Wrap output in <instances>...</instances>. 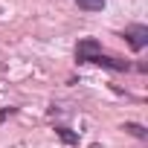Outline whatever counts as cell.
<instances>
[{
  "label": "cell",
  "instance_id": "7",
  "mask_svg": "<svg viewBox=\"0 0 148 148\" xmlns=\"http://www.w3.org/2000/svg\"><path fill=\"white\" fill-rule=\"evenodd\" d=\"M18 113V108H0V122H6L9 116H15Z\"/></svg>",
  "mask_w": 148,
  "mask_h": 148
},
{
  "label": "cell",
  "instance_id": "4",
  "mask_svg": "<svg viewBox=\"0 0 148 148\" xmlns=\"http://www.w3.org/2000/svg\"><path fill=\"white\" fill-rule=\"evenodd\" d=\"M55 134L61 136V142H67V145H79L82 142V136L76 134V131H70V128H64V125H58L55 128Z\"/></svg>",
  "mask_w": 148,
  "mask_h": 148
},
{
  "label": "cell",
  "instance_id": "5",
  "mask_svg": "<svg viewBox=\"0 0 148 148\" xmlns=\"http://www.w3.org/2000/svg\"><path fill=\"white\" fill-rule=\"evenodd\" d=\"M122 131L131 134V136H136V139H148V131H145V125H139V122H125Z\"/></svg>",
  "mask_w": 148,
  "mask_h": 148
},
{
  "label": "cell",
  "instance_id": "6",
  "mask_svg": "<svg viewBox=\"0 0 148 148\" xmlns=\"http://www.w3.org/2000/svg\"><path fill=\"white\" fill-rule=\"evenodd\" d=\"M76 6L82 12H102L105 9V0H76Z\"/></svg>",
  "mask_w": 148,
  "mask_h": 148
},
{
  "label": "cell",
  "instance_id": "1",
  "mask_svg": "<svg viewBox=\"0 0 148 148\" xmlns=\"http://www.w3.org/2000/svg\"><path fill=\"white\" fill-rule=\"evenodd\" d=\"M122 38L128 41V47H131L134 52H142V49L148 47V26H145V23H131V26H125Z\"/></svg>",
  "mask_w": 148,
  "mask_h": 148
},
{
  "label": "cell",
  "instance_id": "3",
  "mask_svg": "<svg viewBox=\"0 0 148 148\" xmlns=\"http://www.w3.org/2000/svg\"><path fill=\"white\" fill-rule=\"evenodd\" d=\"M90 64H99V67L113 70V73H128L131 70V61H122V58H113V55H105V52H99Z\"/></svg>",
  "mask_w": 148,
  "mask_h": 148
},
{
  "label": "cell",
  "instance_id": "2",
  "mask_svg": "<svg viewBox=\"0 0 148 148\" xmlns=\"http://www.w3.org/2000/svg\"><path fill=\"white\" fill-rule=\"evenodd\" d=\"M99 52H102V44H99L96 38H82L79 47H76V61H79V64H90Z\"/></svg>",
  "mask_w": 148,
  "mask_h": 148
}]
</instances>
